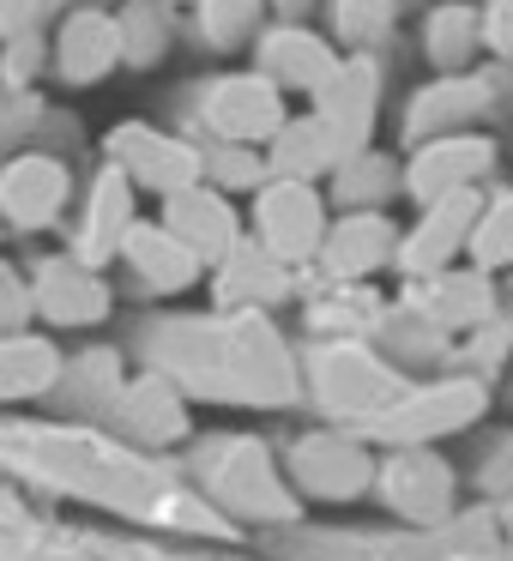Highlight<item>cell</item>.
Masks as SVG:
<instances>
[{
  "label": "cell",
  "instance_id": "cell-1",
  "mask_svg": "<svg viewBox=\"0 0 513 561\" xmlns=\"http://www.w3.org/2000/svg\"><path fill=\"white\" fill-rule=\"evenodd\" d=\"M254 230H260V254H272L278 266H296L320 248L327 236V211L320 194L308 182H272L254 199Z\"/></svg>",
  "mask_w": 513,
  "mask_h": 561
},
{
  "label": "cell",
  "instance_id": "cell-2",
  "mask_svg": "<svg viewBox=\"0 0 513 561\" xmlns=\"http://www.w3.org/2000/svg\"><path fill=\"white\" fill-rule=\"evenodd\" d=\"M284 122V98L266 73H236V79H218L206 98V127L230 146H254V139L278 134Z\"/></svg>",
  "mask_w": 513,
  "mask_h": 561
},
{
  "label": "cell",
  "instance_id": "cell-3",
  "mask_svg": "<svg viewBox=\"0 0 513 561\" xmlns=\"http://www.w3.org/2000/svg\"><path fill=\"white\" fill-rule=\"evenodd\" d=\"M375 67L368 61H332V73L315 85V115L327 122V134L339 139V151L351 158V151L368 146V127H375Z\"/></svg>",
  "mask_w": 513,
  "mask_h": 561
},
{
  "label": "cell",
  "instance_id": "cell-4",
  "mask_svg": "<svg viewBox=\"0 0 513 561\" xmlns=\"http://www.w3.org/2000/svg\"><path fill=\"white\" fill-rule=\"evenodd\" d=\"M115 170L139 187H158V194H182L206 175V158L194 146L170 134H151V127H122L115 134Z\"/></svg>",
  "mask_w": 513,
  "mask_h": 561
},
{
  "label": "cell",
  "instance_id": "cell-5",
  "mask_svg": "<svg viewBox=\"0 0 513 561\" xmlns=\"http://www.w3.org/2000/svg\"><path fill=\"white\" fill-rule=\"evenodd\" d=\"M495 163V146L477 134H441L429 139V146H417L411 170H404V187H411L417 199H441V194H459V187H471L477 175Z\"/></svg>",
  "mask_w": 513,
  "mask_h": 561
},
{
  "label": "cell",
  "instance_id": "cell-6",
  "mask_svg": "<svg viewBox=\"0 0 513 561\" xmlns=\"http://www.w3.org/2000/svg\"><path fill=\"white\" fill-rule=\"evenodd\" d=\"M67 206V170L55 158H13L0 170V218L19 230H43Z\"/></svg>",
  "mask_w": 513,
  "mask_h": 561
},
{
  "label": "cell",
  "instance_id": "cell-7",
  "mask_svg": "<svg viewBox=\"0 0 513 561\" xmlns=\"http://www.w3.org/2000/svg\"><path fill=\"white\" fill-rule=\"evenodd\" d=\"M471 218H477V194H471V187L429 199V218L417 224L411 236H404L392 260H399L404 272H417V278H423V272H441V266L453 260V248L471 236Z\"/></svg>",
  "mask_w": 513,
  "mask_h": 561
},
{
  "label": "cell",
  "instance_id": "cell-8",
  "mask_svg": "<svg viewBox=\"0 0 513 561\" xmlns=\"http://www.w3.org/2000/svg\"><path fill=\"white\" fill-rule=\"evenodd\" d=\"M477 404H483V392H477L471 380H453V387H429V392H417V399H404V404H387L375 428L387 440L441 435V428H453V423H471Z\"/></svg>",
  "mask_w": 513,
  "mask_h": 561
},
{
  "label": "cell",
  "instance_id": "cell-9",
  "mask_svg": "<svg viewBox=\"0 0 513 561\" xmlns=\"http://www.w3.org/2000/svg\"><path fill=\"white\" fill-rule=\"evenodd\" d=\"M163 224H170L187 248H194L200 266H206V260H224L236 248V211H230V199H224V194H200V182L182 187V194H170Z\"/></svg>",
  "mask_w": 513,
  "mask_h": 561
},
{
  "label": "cell",
  "instance_id": "cell-10",
  "mask_svg": "<svg viewBox=\"0 0 513 561\" xmlns=\"http://www.w3.org/2000/svg\"><path fill=\"white\" fill-rule=\"evenodd\" d=\"M115 61H122V37H115V19H110V13L86 7V13H73V19L61 25L55 67H61L67 85H91V79H103Z\"/></svg>",
  "mask_w": 513,
  "mask_h": 561
},
{
  "label": "cell",
  "instance_id": "cell-11",
  "mask_svg": "<svg viewBox=\"0 0 513 561\" xmlns=\"http://www.w3.org/2000/svg\"><path fill=\"white\" fill-rule=\"evenodd\" d=\"M296 483H308L315 495H356L368 483V453L344 435H308L290 459Z\"/></svg>",
  "mask_w": 513,
  "mask_h": 561
},
{
  "label": "cell",
  "instance_id": "cell-12",
  "mask_svg": "<svg viewBox=\"0 0 513 561\" xmlns=\"http://www.w3.org/2000/svg\"><path fill=\"white\" fill-rule=\"evenodd\" d=\"M320 254H327L332 278H363V272L387 266V260L399 254V236H392V224L375 218V211H351L332 236H320Z\"/></svg>",
  "mask_w": 513,
  "mask_h": 561
},
{
  "label": "cell",
  "instance_id": "cell-13",
  "mask_svg": "<svg viewBox=\"0 0 513 561\" xmlns=\"http://www.w3.org/2000/svg\"><path fill=\"white\" fill-rule=\"evenodd\" d=\"M122 254L151 278V290H182L200 278V254L170 230V224H127L122 230Z\"/></svg>",
  "mask_w": 513,
  "mask_h": 561
},
{
  "label": "cell",
  "instance_id": "cell-14",
  "mask_svg": "<svg viewBox=\"0 0 513 561\" xmlns=\"http://www.w3.org/2000/svg\"><path fill=\"white\" fill-rule=\"evenodd\" d=\"M320 387H327V404H344V411H387V404H399V380L387 368H375L363 351L320 356Z\"/></svg>",
  "mask_w": 513,
  "mask_h": 561
},
{
  "label": "cell",
  "instance_id": "cell-15",
  "mask_svg": "<svg viewBox=\"0 0 513 561\" xmlns=\"http://www.w3.org/2000/svg\"><path fill=\"white\" fill-rule=\"evenodd\" d=\"M37 308L55 320V327H86V320H98L103 308H110V290L91 278V266L55 260V266H43V278H37Z\"/></svg>",
  "mask_w": 513,
  "mask_h": 561
},
{
  "label": "cell",
  "instance_id": "cell-16",
  "mask_svg": "<svg viewBox=\"0 0 513 561\" xmlns=\"http://www.w3.org/2000/svg\"><path fill=\"white\" fill-rule=\"evenodd\" d=\"M260 61H266V79L272 85H296V91H315L320 79L332 73V49L315 37V31H296V25H278L260 37Z\"/></svg>",
  "mask_w": 513,
  "mask_h": 561
},
{
  "label": "cell",
  "instance_id": "cell-17",
  "mask_svg": "<svg viewBox=\"0 0 513 561\" xmlns=\"http://www.w3.org/2000/svg\"><path fill=\"white\" fill-rule=\"evenodd\" d=\"M447 495H453V471L429 453H399L387 465V501L411 519H441L447 513Z\"/></svg>",
  "mask_w": 513,
  "mask_h": 561
},
{
  "label": "cell",
  "instance_id": "cell-18",
  "mask_svg": "<svg viewBox=\"0 0 513 561\" xmlns=\"http://www.w3.org/2000/svg\"><path fill=\"white\" fill-rule=\"evenodd\" d=\"M278 146H272V158H266V170L278 175V182H308V175H320V170H332V163L344 158L339 151V139L327 134V122L320 115H303V122H278Z\"/></svg>",
  "mask_w": 513,
  "mask_h": 561
},
{
  "label": "cell",
  "instance_id": "cell-19",
  "mask_svg": "<svg viewBox=\"0 0 513 561\" xmlns=\"http://www.w3.org/2000/svg\"><path fill=\"white\" fill-rule=\"evenodd\" d=\"M127 175L110 170L98 182V194H91V218H86V236H79V266H98V260H110L115 248H122V230L134 224V194H127Z\"/></svg>",
  "mask_w": 513,
  "mask_h": 561
},
{
  "label": "cell",
  "instance_id": "cell-20",
  "mask_svg": "<svg viewBox=\"0 0 513 561\" xmlns=\"http://www.w3.org/2000/svg\"><path fill=\"white\" fill-rule=\"evenodd\" d=\"M423 314L435 327H477V320L495 314V290H489L483 272H441L423 290Z\"/></svg>",
  "mask_w": 513,
  "mask_h": 561
},
{
  "label": "cell",
  "instance_id": "cell-21",
  "mask_svg": "<svg viewBox=\"0 0 513 561\" xmlns=\"http://www.w3.org/2000/svg\"><path fill=\"white\" fill-rule=\"evenodd\" d=\"M483 103H489V79H441V85H429L423 98H417V110H411V139H429L435 127L447 134V127L483 115Z\"/></svg>",
  "mask_w": 513,
  "mask_h": 561
},
{
  "label": "cell",
  "instance_id": "cell-22",
  "mask_svg": "<svg viewBox=\"0 0 513 561\" xmlns=\"http://www.w3.org/2000/svg\"><path fill=\"white\" fill-rule=\"evenodd\" d=\"M423 49H429V61H435L441 73H459V67L471 61V49H477V13L459 7V0L435 7L429 25H423Z\"/></svg>",
  "mask_w": 513,
  "mask_h": 561
},
{
  "label": "cell",
  "instance_id": "cell-23",
  "mask_svg": "<svg viewBox=\"0 0 513 561\" xmlns=\"http://www.w3.org/2000/svg\"><path fill=\"white\" fill-rule=\"evenodd\" d=\"M115 37H122V61L127 67H151V61H163V49H170V25H163V13L151 7V0H127L122 19H115Z\"/></svg>",
  "mask_w": 513,
  "mask_h": 561
},
{
  "label": "cell",
  "instance_id": "cell-24",
  "mask_svg": "<svg viewBox=\"0 0 513 561\" xmlns=\"http://www.w3.org/2000/svg\"><path fill=\"white\" fill-rule=\"evenodd\" d=\"M471 254H477V266H513V194H501V199H489V206H477V218H471Z\"/></svg>",
  "mask_w": 513,
  "mask_h": 561
},
{
  "label": "cell",
  "instance_id": "cell-25",
  "mask_svg": "<svg viewBox=\"0 0 513 561\" xmlns=\"http://www.w3.org/2000/svg\"><path fill=\"white\" fill-rule=\"evenodd\" d=\"M260 7L266 0H200V37L212 49H236L248 43V31L260 25Z\"/></svg>",
  "mask_w": 513,
  "mask_h": 561
},
{
  "label": "cell",
  "instance_id": "cell-26",
  "mask_svg": "<svg viewBox=\"0 0 513 561\" xmlns=\"http://www.w3.org/2000/svg\"><path fill=\"white\" fill-rule=\"evenodd\" d=\"M392 194V158H380V151H351V158H339V199L344 206H368V199Z\"/></svg>",
  "mask_w": 513,
  "mask_h": 561
},
{
  "label": "cell",
  "instance_id": "cell-27",
  "mask_svg": "<svg viewBox=\"0 0 513 561\" xmlns=\"http://www.w3.org/2000/svg\"><path fill=\"white\" fill-rule=\"evenodd\" d=\"M399 19V0H332V31L344 43H375L392 31Z\"/></svg>",
  "mask_w": 513,
  "mask_h": 561
},
{
  "label": "cell",
  "instance_id": "cell-28",
  "mask_svg": "<svg viewBox=\"0 0 513 561\" xmlns=\"http://www.w3.org/2000/svg\"><path fill=\"white\" fill-rule=\"evenodd\" d=\"M55 375V356L43 344H0V392H37Z\"/></svg>",
  "mask_w": 513,
  "mask_h": 561
},
{
  "label": "cell",
  "instance_id": "cell-29",
  "mask_svg": "<svg viewBox=\"0 0 513 561\" xmlns=\"http://www.w3.org/2000/svg\"><path fill=\"white\" fill-rule=\"evenodd\" d=\"M206 175L218 187H254L260 175H266V163H260L248 146H224V151H212V158H206Z\"/></svg>",
  "mask_w": 513,
  "mask_h": 561
},
{
  "label": "cell",
  "instance_id": "cell-30",
  "mask_svg": "<svg viewBox=\"0 0 513 561\" xmlns=\"http://www.w3.org/2000/svg\"><path fill=\"white\" fill-rule=\"evenodd\" d=\"M477 43H489L495 55L513 61V0H489L483 13H477Z\"/></svg>",
  "mask_w": 513,
  "mask_h": 561
},
{
  "label": "cell",
  "instance_id": "cell-31",
  "mask_svg": "<svg viewBox=\"0 0 513 561\" xmlns=\"http://www.w3.org/2000/svg\"><path fill=\"white\" fill-rule=\"evenodd\" d=\"M37 61H43V43H37V37H19V43H13V55L0 61V73H7V79L19 85V79H31V73H37Z\"/></svg>",
  "mask_w": 513,
  "mask_h": 561
},
{
  "label": "cell",
  "instance_id": "cell-32",
  "mask_svg": "<svg viewBox=\"0 0 513 561\" xmlns=\"http://www.w3.org/2000/svg\"><path fill=\"white\" fill-rule=\"evenodd\" d=\"M25 314V290H19V278L7 266H0V327H13V320Z\"/></svg>",
  "mask_w": 513,
  "mask_h": 561
},
{
  "label": "cell",
  "instance_id": "cell-33",
  "mask_svg": "<svg viewBox=\"0 0 513 561\" xmlns=\"http://www.w3.org/2000/svg\"><path fill=\"white\" fill-rule=\"evenodd\" d=\"M43 13V0H0V31H25Z\"/></svg>",
  "mask_w": 513,
  "mask_h": 561
},
{
  "label": "cell",
  "instance_id": "cell-34",
  "mask_svg": "<svg viewBox=\"0 0 513 561\" xmlns=\"http://www.w3.org/2000/svg\"><path fill=\"white\" fill-rule=\"evenodd\" d=\"M272 7H278V13H290V19H296V13H303V7H315V0H272Z\"/></svg>",
  "mask_w": 513,
  "mask_h": 561
}]
</instances>
